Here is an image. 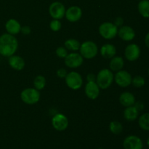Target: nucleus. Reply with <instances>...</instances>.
<instances>
[{
    "mask_svg": "<svg viewBox=\"0 0 149 149\" xmlns=\"http://www.w3.org/2000/svg\"><path fill=\"white\" fill-rule=\"evenodd\" d=\"M119 102L125 107L134 106L135 103V95L130 92H124L119 96Z\"/></svg>",
    "mask_w": 149,
    "mask_h": 149,
    "instance_id": "nucleus-18",
    "label": "nucleus"
},
{
    "mask_svg": "<svg viewBox=\"0 0 149 149\" xmlns=\"http://www.w3.org/2000/svg\"><path fill=\"white\" fill-rule=\"evenodd\" d=\"M67 74H68V72H67L66 69H65V68H61L57 71V76L60 78H65L66 77Z\"/></svg>",
    "mask_w": 149,
    "mask_h": 149,
    "instance_id": "nucleus-30",
    "label": "nucleus"
},
{
    "mask_svg": "<svg viewBox=\"0 0 149 149\" xmlns=\"http://www.w3.org/2000/svg\"><path fill=\"white\" fill-rule=\"evenodd\" d=\"M57 56L59 57L60 58H65L68 55V49L64 47H59L56 49L55 51Z\"/></svg>",
    "mask_w": 149,
    "mask_h": 149,
    "instance_id": "nucleus-29",
    "label": "nucleus"
},
{
    "mask_svg": "<svg viewBox=\"0 0 149 149\" xmlns=\"http://www.w3.org/2000/svg\"><path fill=\"white\" fill-rule=\"evenodd\" d=\"M8 63L10 67L16 71H21L25 67L24 59L19 55H13L9 57Z\"/></svg>",
    "mask_w": 149,
    "mask_h": 149,
    "instance_id": "nucleus-16",
    "label": "nucleus"
},
{
    "mask_svg": "<svg viewBox=\"0 0 149 149\" xmlns=\"http://www.w3.org/2000/svg\"><path fill=\"white\" fill-rule=\"evenodd\" d=\"M148 76H149V67H148Z\"/></svg>",
    "mask_w": 149,
    "mask_h": 149,
    "instance_id": "nucleus-37",
    "label": "nucleus"
},
{
    "mask_svg": "<svg viewBox=\"0 0 149 149\" xmlns=\"http://www.w3.org/2000/svg\"><path fill=\"white\" fill-rule=\"evenodd\" d=\"M134 106H135V107L139 111H143L144 109V103L141 101H138V102L135 101V104H134Z\"/></svg>",
    "mask_w": 149,
    "mask_h": 149,
    "instance_id": "nucleus-32",
    "label": "nucleus"
},
{
    "mask_svg": "<svg viewBox=\"0 0 149 149\" xmlns=\"http://www.w3.org/2000/svg\"><path fill=\"white\" fill-rule=\"evenodd\" d=\"M18 47V42L13 35L4 33L0 36V55L10 57L14 55Z\"/></svg>",
    "mask_w": 149,
    "mask_h": 149,
    "instance_id": "nucleus-1",
    "label": "nucleus"
},
{
    "mask_svg": "<svg viewBox=\"0 0 149 149\" xmlns=\"http://www.w3.org/2000/svg\"><path fill=\"white\" fill-rule=\"evenodd\" d=\"M132 84H133L134 87H138V88H141L143 87L146 84V80L141 76H136L132 79Z\"/></svg>",
    "mask_w": 149,
    "mask_h": 149,
    "instance_id": "nucleus-27",
    "label": "nucleus"
},
{
    "mask_svg": "<svg viewBox=\"0 0 149 149\" xmlns=\"http://www.w3.org/2000/svg\"><path fill=\"white\" fill-rule=\"evenodd\" d=\"M109 130L111 132L115 135H119L122 133L123 130V127L122 125L118 121H112L109 124Z\"/></svg>",
    "mask_w": 149,
    "mask_h": 149,
    "instance_id": "nucleus-25",
    "label": "nucleus"
},
{
    "mask_svg": "<svg viewBox=\"0 0 149 149\" xmlns=\"http://www.w3.org/2000/svg\"><path fill=\"white\" fill-rule=\"evenodd\" d=\"M65 64L67 67L71 68H76L82 65L84 62V58L80 53L71 52L68 54L65 58Z\"/></svg>",
    "mask_w": 149,
    "mask_h": 149,
    "instance_id": "nucleus-9",
    "label": "nucleus"
},
{
    "mask_svg": "<svg viewBox=\"0 0 149 149\" xmlns=\"http://www.w3.org/2000/svg\"><path fill=\"white\" fill-rule=\"evenodd\" d=\"M116 84L121 87H127L132 84V77L128 71L120 70L114 76Z\"/></svg>",
    "mask_w": 149,
    "mask_h": 149,
    "instance_id": "nucleus-7",
    "label": "nucleus"
},
{
    "mask_svg": "<svg viewBox=\"0 0 149 149\" xmlns=\"http://www.w3.org/2000/svg\"><path fill=\"white\" fill-rule=\"evenodd\" d=\"M20 31H21L24 35H29L30 34L31 32V28L29 27V26H23V27H21V30H20Z\"/></svg>",
    "mask_w": 149,
    "mask_h": 149,
    "instance_id": "nucleus-31",
    "label": "nucleus"
},
{
    "mask_svg": "<svg viewBox=\"0 0 149 149\" xmlns=\"http://www.w3.org/2000/svg\"><path fill=\"white\" fill-rule=\"evenodd\" d=\"M99 33L104 39H112L117 35L118 27L113 23L105 22L99 27Z\"/></svg>",
    "mask_w": 149,
    "mask_h": 149,
    "instance_id": "nucleus-4",
    "label": "nucleus"
},
{
    "mask_svg": "<svg viewBox=\"0 0 149 149\" xmlns=\"http://www.w3.org/2000/svg\"><path fill=\"white\" fill-rule=\"evenodd\" d=\"M116 53V49L112 44H106L100 48V54L106 59H111Z\"/></svg>",
    "mask_w": 149,
    "mask_h": 149,
    "instance_id": "nucleus-19",
    "label": "nucleus"
},
{
    "mask_svg": "<svg viewBox=\"0 0 149 149\" xmlns=\"http://www.w3.org/2000/svg\"><path fill=\"white\" fill-rule=\"evenodd\" d=\"M85 94L88 98L95 100L100 94V87H98L96 81L87 82L85 86Z\"/></svg>",
    "mask_w": 149,
    "mask_h": 149,
    "instance_id": "nucleus-15",
    "label": "nucleus"
},
{
    "mask_svg": "<svg viewBox=\"0 0 149 149\" xmlns=\"http://www.w3.org/2000/svg\"><path fill=\"white\" fill-rule=\"evenodd\" d=\"M98 149H103V148H98Z\"/></svg>",
    "mask_w": 149,
    "mask_h": 149,
    "instance_id": "nucleus-38",
    "label": "nucleus"
},
{
    "mask_svg": "<svg viewBox=\"0 0 149 149\" xmlns=\"http://www.w3.org/2000/svg\"><path fill=\"white\" fill-rule=\"evenodd\" d=\"M123 147L125 149H143V143L141 138L136 135H129L124 140Z\"/></svg>",
    "mask_w": 149,
    "mask_h": 149,
    "instance_id": "nucleus-10",
    "label": "nucleus"
},
{
    "mask_svg": "<svg viewBox=\"0 0 149 149\" xmlns=\"http://www.w3.org/2000/svg\"><path fill=\"white\" fill-rule=\"evenodd\" d=\"M138 10L142 17H149V0H141L138 5Z\"/></svg>",
    "mask_w": 149,
    "mask_h": 149,
    "instance_id": "nucleus-22",
    "label": "nucleus"
},
{
    "mask_svg": "<svg viewBox=\"0 0 149 149\" xmlns=\"http://www.w3.org/2000/svg\"><path fill=\"white\" fill-rule=\"evenodd\" d=\"M138 125L143 130L149 131V113H145L140 116L138 119Z\"/></svg>",
    "mask_w": 149,
    "mask_h": 149,
    "instance_id": "nucleus-24",
    "label": "nucleus"
},
{
    "mask_svg": "<svg viewBox=\"0 0 149 149\" xmlns=\"http://www.w3.org/2000/svg\"><path fill=\"white\" fill-rule=\"evenodd\" d=\"M141 55V49L136 44H130L127 45L125 50V57L127 61H135Z\"/></svg>",
    "mask_w": 149,
    "mask_h": 149,
    "instance_id": "nucleus-12",
    "label": "nucleus"
},
{
    "mask_svg": "<svg viewBox=\"0 0 149 149\" xmlns=\"http://www.w3.org/2000/svg\"><path fill=\"white\" fill-rule=\"evenodd\" d=\"M139 115V111L134 106L126 107L124 111V118L128 122H133L136 120Z\"/></svg>",
    "mask_w": 149,
    "mask_h": 149,
    "instance_id": "nucleus-20",
    "label": "nucleus"
},
{
    "mask_svg": "<svg viewBox=\"0 0 149 149\" xmlns=\"http://www.w3.org/2000/svg\"><path fill=\"white\" fill-rule=\"evenodd\" d=\"M114 79V75L109 68H103L100 70L96 76V83L100 89H107L111 85Z\"/></svg>",
    "mask_w": 149,
    "mask_h": 149,
    "instance_id": "nucleus-2",
    "label": "nucleus"
},
{
    "mask_svg": "<svg viewBox=\"0 0 149 149\" xmlns=\"http://www.w3.org/2000/svg\"><path fill=\"white\" fill-rule=\"evenodd\" d=\"M64 45H65V47L68 50L76 52V51L79 50L81 44H80V42L77 39H68L65 41V43H64Z\"/></svg>",
    "mask_w": 149,
    "mask_h": 149,
    "instance_id": "nucleus-23",
    "label": "nucleus"
},
{
    "mask_svg": "<svg viewBox=\"0 0 149 149\" xmlns=\"http://www.w3.org/2000/svg\"><path fill=\"white\" fill-rule=\"evenodd\" d=\"M61 27H62V23L59 20H57V19H54L49 23V28L53 31H58L61 30Z\"/></svg>",
    "mask_w": 149,
    "mask_h": 149,
    "instance_id": "nucleus-28",
    "label": "nucleus"
},
{
    "mask_svg": "<svg viewBox=\"0 0 149 149\" xmlns=\"http://www.w3.org/2000/svg\"><path fill=\"white\" fill-rule=\"evenodd\" d=\"M65 6L60 1H54L49 5V13L53 19L60 20L65 16Z\"/></svg>",
    "mask_w": 149,
    "mask_h": 149,
    "instance_id": "nucleus-8",
    "label": "nucleus"
},
{
    "mask_svg": "<svg viewBox=\"0 0 149 149\" xmlns=\"http://www.w3.org/2000/svg\"><path fill=\"white\" fill-rule=\"evenodd\" d=\"M52 127L58 131H63L68 127V119L63 113H57L52 119Z\"/></svg>",
    "mask_w": 149,
    "mask_h": 149,
    "instance_id": "nucleus-11",
    "label": "nucleus"
},
{
    "mask_svg": "<svg viewBox=\"0 0 149 149\" xmlns=\"http://www.w3.org/2000/svg\"><path fill=\"white\" fill-rule=\"evenodd\" d=\"M82 15V10L78 6H71L65 10V16L67 20L71 23L77 22Z\"/></svg>",
    "mask_w": 149,
    "mask_h": 149,
    "instance_id": "nucleus-13",
    "label": "nucleus"
},
{
    "mask_svg": "<svg viewBox=\"0 0 149 149\" xmlns=\"http://www.w3.org/2000/svg\"><path fill=\"white\" fill-rule=\"evenodd\" d=\"M117 35L124 41L130 42L135 37V31L129 26H122L118 29Z\"/></svg>",
    "mask_w": 149,
    "mask_h": 149,
    "instance_id": "nucleus-14",
    "label": "nucleus"
},
{
    "mask_svg": "<svg viewBox=\"0 0 149 149\" xmlns=\"http://www.w3.org/2000/svg\"><path fill=\"white\" fill-rule=\"evenodd\" d=\"M65 79L67 86L71 90H79L81 88L83 84L82 77L78 72H76V71H71L67 74Z\"/></svg>",
    "mask_w": 149,
    "mask_h": 149,
    "instance_id": "nucleus-6",
    "label": "nucleus"
},
{
    "mask_svg": "<svg viewBox=\"0 0 149 149\" xmlns=\"http://www.w3.org/2000/svg\"><path fill=\"white\" fill-rule=\"evenodd\" d=\"M125 65V61L124 59L120 56H114L111 58L109 63L111 71H119L123 68Z\"/></svg>",
    "mask_w": 149,
    "mask_h": 149,
    "instance_id": "nucleus-21",
    "label": "nucleus"
},
{
    "mask_svg": "<svg viewBox=\"0 0 149 149\" xmlns=\"http://www.w3.org/2000/svg\"><path fill=\"white\" fill-rule=\"evenodd\" d=\"M46 85V79L45 77L42 75H39L36 77V78L33 80V86L34 88L37 90H43Z\"/></svg>",
    "mask_w": 149,
    "mask_h": 149,
    "instance_id": "nucleus-26",
    "label": "nucleus"
},
{
    "mask_svg": "<svg viewBox=\"0 0 149 149\" xmlns=\"http://www.w3.org/2000/svg\"><path fill=\"white\" fill-rule=\"evenodd\" d=\"M87 82L90 81H96V76L94 74H88L87 76Z\"/></svg>",
    "mask_w": 149,
    "mask_h": 149,
    "instance_id": "nucleus-34",
    "label": "nucleus"
},
{
    "mask_svg": "<svg viewBox=\"0 0 149 149\" xmlns=\"http://www.w3.org/2000/svg\"><path fill=\"white\" fill-rule=\"evenodd\" d=\"M144 42H145L146 46L148 48H149V31L146 33V35Z\"/></svg>",
    "mask_w": 149,
    "mask_h": 149,
    "instance_id": "nucleus-35",
    "label": "nucleus"
},
{
    "mask_svg": "<svg viewBox=\"0 0 149 149\" xmlns=\"http://www.w3.org/2000/svg\"><path fill=\"white\" fill-rule=\"evenodd\" d=\"M147 145L149 146V138H148V140H147Z\"/></svg>",
    "mask_w": 149,
    "mask_h": 149,
    "instance_id": "nucleus-36",
    "label": "nucleus"
},
{
    "mask_svg": "<svg viewBox=\"0 0 149 149\" xmlns=\"http://www.w3.org/2000/svg\"><path fill=\"white\" fill-rule=\"evenodd\" d=\"M22 101L29 105H33L38 103L40 99V93L35 88H26L20 93Z\"/></svg>",
    "mask_w": 149,
    "mask_h": 149,
    "instance_id": "nucleus-5",
    "label": "nucleus"
},
{
    "mask_svg": "<svg viewBox=\"0 0 149 149\" xmlns=\"http://www.w3.org/2000/svg\"><path fill=\"white\" fill-rule=\"evenodd\" d=\"M123 23H124L123 18H122V17H117L114 20V23H114V24L116 25V26H117L118 28H119V27H121V26H122Z\"/></svg>",
    "mask_w": 149,
    "mask_h": 149,
    "instance_id": "nucleus-33",
    "label": "nucleus"
},
{
    "mask_svg": "<svg viewBox=\"0 0 149 149\" xmlns=\"http://www.w3.org/2000/svg\"><path fill=\"white\" fill-rule=\"evenodd\" d=\"M80 54L86 59H92L96 57L98 52V47L94 42L86 41L81 44L79 48Z\"/></svg>",
    "mask_w": 149,
    "mask_h": 149,
    "instance_id": "nucleus-3",
    "label": "nucleus"
},
{
    "mask_svg": "<svg viewBox=\"0 0 149 149\" xmlns=\"http://www.w3.org/2000/svg\"><path fill=\"white\" fill-rule=\"evenodd\" d=\"M6 31L10 34L15 35L18 34L21 30V26L20 23L15 19H10L5 23Z\"/></svg>",
    "mask_w": 149,
    "mask_h": 149,
    "instance_id": "nucleus-17",
    "label": "nucleus"
}]
</instances>
